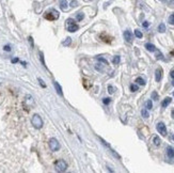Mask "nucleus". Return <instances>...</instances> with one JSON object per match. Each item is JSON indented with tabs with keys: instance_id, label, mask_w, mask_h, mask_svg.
Masks as SVG:
<instances>
[{
	"instance_id": "obj_1",
	"label": "nucleus",
	"mask_w": 174,
	"mask_h": 173,
	"mask_svg": "<svg viewBox=\"0 0 174 173\" xmlns=\"http://www.w3.org/2000/svg\"><path fill=\"white\" fill-rule=\"evenodd\" d=\"M31 124L33 125L34 128L40 129V128H42V126H43V120H42V118H41L39 114H34V116L32 117V119H31Z\"/></svg>"
},
{
	"instance_id": "obj_2",
	"label": "nucleus",
	"mask_w": 174,
	"mask_h": 173,
	"mask_svg": "<svg viewBox=\"0 0 174 173\" xmlns=\"http://www.w3.org/2000/svg\"><path fill=\"white\" fill-rule=\"evenodd\" d=\"M55 169L58 172H64L67 169V164L63 159H59V160H57L55 162Z\"/></svg>"
},
{
	"instance_id": "obj_3",
	"label": "nucleus",
	"mask_w": 174,
	"mask_h": 173,
	"mask_svg": "<svg viewBox=\"0 0 174 173\" xmlns=\"http://www.w3.org/2000/svg\"><path fill=\"white\" fill-rule=\"evenodd\" d=\"M44 17H45L46 19H48V20H55V19L59 18V12L56 11V10H54V9H51V10H49L48 12L45 13Z\"/></svg>"
},
{
	"instance_id": "obj_4",
	"label": "nucleus",
	"mask_w": 174,
	"mask_h": 173,
	"mask_svg": "<svg viewBox=\"0 0 174 173\" xmlns=\"http://www.w3.org/2000/svg\"><path fill=\"white\" fill-rule=\"evenodd\" d=\"M48 145H49V149H50L52 152H57V151L60 150V143H59V141H58L56 138H50V139H49Z\"/></svg>"
},
{
	"instance_id": "obj_5",
	"label": "nucleus",
	"mask_w": 174,
	"mask_h": 173,
	"mask_svg": "<svg viewBox=\"0 0 174 173\" xmlns=\"http://www.w3.org/2000/svg\"><path fill=\"white\" fill-rule=\"evenodd\" d=\"M66 25H67V31H70V32H76L79 29V26L75 24V20L73 18H68L66 20Z\"/></svg>"
},
{
	"instance_id": "obj_6",
	"label": "nucleus",
	"mask_w": 174,
	"mask_h": 173,
	"mask_svg": "<svg viewBox=\"0 0 174 173\" xmlns=\"http://www.w3.org/2000/svg\"><path fill=\"white\" fill-rule=\"evenodd\" d=\"M156 128H157V132L159 133L160 135H162L164 137H165V136H167V127H166L165 123H162V122H159V123L157 124Z\"/></svg>"
},
{
	"instance_id": "obj_7",
	"label": "nucleus",
	"mask_w": 174,
	"mask_h": 173,
	"mask_svg": "<svg viewBox=\"0 0 174 173\" xmlns=\"http://www.w3.org/2000/svg\"><path fill=\"white\" fill-rule=\"evenodd\" d=\"M24 104L28 107V108H31L34 106V99L31 95H26L25 97V101H24Z\"/></svg>"
},
{
	"instance_id": "obj_8",
	"label": "nucleus",
	"mask_w": 174,
	"mask_h": 173,
	"mask_svg": "<svg viewBox=\"0 0 174 173\" xmlns=\"http://www.w3.org/2000/svg\"><path fill=\"white\" fill-rule=\"evenodd\" d=\"M124 39H125L126 42L129 43V44L133 43L134 35H133V33H131V31H130V30H126V31H124Z\"/></svg>"
},
{
	"instance_id": "obj_9",
	"label": "nucleus",
	"mask_w": 174,
	"mask_h": 173,
	"mask_svg": "<svg viewBox=\"0 0 174 173\" xmlns=\"http://www.w3.org/2000/svg\"><path fill=\"white\" fill-rule=\"evenodd\" d=\"M161 77H162V70L161 69H157L155 72V79L157 82H159L161 80Z\"/></svg>"
},
{
	"instance_id": "obj_10",
	"label": "nucleus",
	"mask_w": 174,
	"mask_h": 173,
	"mask_svg": "<svg viewBox=\"0 0 174 173\" xmlns=\"http://www.w3.org/2000/svg\"><path fill=\"white\" fill-rule=\"evenodd\" d=\"M54 87H55V89H56V91L58 92V94L59 95H63V92H62V88H61V86L59 85V82H57V81H54Z\"/></svg>"
},
{
	"instance_id": "obj_11",
	"label": "nucleus",
	"mask_w": 174,
	"mask_h": 173,
	"mask_svg": "<svg viewBox=\"0 0 174 173\" xmlns=\"http://www.w3.org/2000/svg\"><path fill=\"white\" fill-rule=\"evenodd\" d=\"M171 102H172V98L171 97H166L164 101H162V103H161V107L162 108H166V107H168L170 104H171Z\"/></svg>"
},
{
	"instance_id": "obj_12",
	"label": "nucleus",
	"mask_w": 174,
	"mask_h": 173,
	"mask_svg": "<svg viewBox=\"0 0 174 173\" xmlns=\"http://www.w3.org/2000/svg\"><path fill=\"white\" fill-rule=\"evenodd\" d=\"M145 48H146L149 51H151V53L156 51V47H155V45L152 44V43H146V44H145Z\"/></svg>"
},
{
	"instance_id": "obj_13",
	"label": "nucleus",
	"mask_w": 174,
	"mask_h": 173,
	"mask_svg": "<svg viewBox=\"0 0 174 173\" xmlns=\"http://www.w3.org/2000/svg\"><path fill=\"white\" fill-rule=\"evenodd\" d=\"M167 155H168V157H170V158H173L174 157V149L171 148V146H168L167 148Z\"/></svg>"
},
{
	"instance_id": "obj_14",
	"label": "nucleus",
	"mask_w": 174,
	"mask_h": 173,
	"mask_svg": "<svg viewBox=\"0 0 174 173\" xmlns=\"http://www.w3.org/2000/svg\"><path fill=\"white\" fill-rule=\"evenodd\" d=\"M153 142H154V144H155L156 146H159V145H160V142H161V141H160L159 137H158V136H155V137L153 138Z\"/></svg>"
},
{
	"instance_id": "obj_15",
	"label": "nucleus",
	"mask_w": 174,
	"mask_h": 173,
	"mask_svg": "<svg viewBox=\"0 0 174 173\" xmlns=\"http://www.w3.org/2000/svg\"><path fill=\"white\" fill-rule=\"evenodd\" d=\"M60 8L63 10V11H65L67 9V2H66V0H62V1L60 2Z\"/></svg>"
},
{
	"instance_id": "obj_16",
	"label": "nucleus",
	"mask_w": 174,
	"mask_h": 173,
	"mask_svg": "<svg viewBox=\"0 0 174 173\" xmlns=\"http://www.w3.org/2000/svg\"><path fill=\"white\" fill-rule=\"evenodd\" d=\"M136 82H137L138 85H140V86H144V85H145V80H144L142 77H138L137 79H136Z\"/></svg>"
},
{
	"instance_id": "obj_17",
	"label": "nucleus",
	"mask_w": 174,
	"mask_h": 173,
	"mask_svg": "<svg viewBox=\"0 0 174 173\" xmlns=\"http://www.w3.org/2000/svg\"><path fill=\"white\" fill-rule=\"evenodd\" d=\"M158 31H159L160 33H164L166 31V25L165 24H160L159 26H158Z\"/></svg>"
},
{
	"instance_id": "obj_18",
	"label": "nucleus",
	"mask_w": 174,
	"mask_h": 173,
	"mask_svg": "<svg viewBox=\"0 0 174 173\" xmlns=\"http://www.w3.org/2000/svg\"><path fill=\"white\" fill-rule=\"evenodd\" d=\"M141 114H142V117L143 118H145V119H147L149 117H150V114H149V111L146 109H142L141 110Z\"/></svg>"
},
{
	"instance_id": "obj_19",
	"label": "nucleus",
	"mask_w": 174,
	"mask_h": 173,
	"mask_svg": "<svg viewBox=\"0 0 174 173\" xmlns=\"http://www.w3.org/2000/svg\"><path fill=\"white\" fill-rule=\"evenodd\" d=\"M135 35H136L138 39H142V36H143L142 32H141L140 30H138V29H136V30H135Z\"/></svg>"
},
{
	"instance_id": "obj_20",
	"label": "nucleus",
	"mask_w": 174,
	"mask_h": 173,
	"mask_svg": "<svg viewBox=\"0 0 174 173\" xmlns=\"http://www.w3.org/2000/svg\"><path fill=\"white\" fill-rule=\"evenodd\" d=\"M120 61H121V58H120V56H115V57L113 58V60H112L113 64H115V65H118V64L120 63Z\"/></svg>"
},
{
	"instance_id": "obj_21",
	"label": "nucleus",
	"mask_w": 174,
	"mask_h": 173,
	"mask_svg": "<svg viewBox=\"0 0 174 173\" xmlns=\"http://www.w3.org/2000/svg\"><path fill=\"white\" fill-rule=\"evenodd\" d=\"M83 17H85V15H83V13H78V14L76 15V19H77L78 22H80V20H82V19H83Z\"/></svg>"
},
{
	"instance_id": "obj_22",
	"label": "nucleus",
	"mask_w": 174,
	"mask_h": 173,
	"mask_svg": "<svg viewBox=\"0 0 174 173\" xmlns=\"http://www.w3.org/2000/svg\"><path fill=\"white\" fill-rule=\"evenodd\" d=\"M101 38L104 39V42H106V43H110V42H111V38H110V36H106L105 34H102Z\"/></svg>"
},
{
	"instance_id": "obj_23",
	"label": "nucleus",
	"mask_w": 174,
	"mask_h": 173,
	"mask_svg": "<svg viewBox=\"0 0 174 173\" xmlns=\"http://www.w3.org/2000/svg\"><path fill=\"white\" fill-rule=\"evenodd\" d=\"M71 42H72V39H71V38H67V39H66L64 42L62 43V45H64V46H70Z\"/></svg>"
},
{
	"instance_id": "obj_24",
	"label": "nucleus",
	"mask_w": 174,
	"mask_h": 173,
	"mask_svg": "<svg viewBox=\"0 0 174 173\" xmlns=\"http://www.w3.org/2000/svg\"><path fill=\"white\" fill-rule=\"evenodd\" d=\"M138 89H139V88H138V86H137V85H134V83H133V85H130V91H131V92H137V91H138Z\"/></svg>"
},
{
	"instance_id": "obj_25",
	"label": "nucleus",
	"mask_w": 174,
	"mask_h": 173,
	"mask_svg": "<svg viewBox=\"0 0 174 173\" xmlns=\"http://www.w3.org/2000/svg\"><path fill=\"white\" fill-rule=\"evenodd\" d=\"M169 24H170V25H174V13L170 15V17H169Z\"/></svg>"
},
{
	"instance_id": "obj_26",
	"label": "nucleus",
	"mask_w": 174,
	"mask_h": 173,
	"mask_svg": "<svg viewBox=\"0 0 174 173\" xmlns=\"http://www.w3.org/2000/svg\"><path fill=\"white\" fill-rule=\"evenodd\" d=\"M146 108H147L149 110L153 108V103H152V101H151V99H149V101L146 102Z\"/></svg>"
},
{
	"instance_id": "obj_27",
	"label": "nucleus",
	"mask_w": 174,
	"mask_h": 173,
	"mask_svg": "<svg viewBox=\"0 0 174 173\" xmlns=\"http://www.w3.org/2000/svg\"><path fill=\"white\" fill-rule=\"evenodd\" d=\"M110 102H111V98H109V97H105V98L103 99V103H104L105 105H109Z\"/></svg>"
},
{
	"instance_id": "obj_28",
	"label": "nucleus",
	"mask_w": 174,
	"mask_h": 173,
	"mask_svg": "<svg viewBox=\"0 0 174 173\" xmlns=\"http://www.w3.org/2000/svg\"><path fill=\"white\" fill-rule=\"evenodd\" d=\"M156 59H158V60H164V55L161 54V53H159V51H158L157 53V56H156Z\"/></svg>"
},
{
	"instance_id": "obj_29",
	"label": "nucleus",
	"mask_w": 174,
	"mask_h": 173,
	"mask_svg": "<svg viewBox=\"0 0 174 173\" xmlns=\"http://www.w3.org/2000/svg\"><path fill=\"white\" fill-rule=\"evenodd\" d=\"M108 92H109L110 94H113V93H114V88H113L112 86H108Z\"/></svg>"
},
{
	"instance_id": "obj_30",
	"label": "nucleus",
	"mask_w": 174,
	"mask_h": 173,
	"mask_svg": "<svg viewBox=\"0 0 174 173\" xmlns=\"http://www.w3.org/2000/svg\"><path fill=\"white\" fill-rule=\"evenodd\" d=\"M152 98H153V99H155V101H157V99H158V94H157V92H155V91H154V92L152 93Z\"/></svg>"
},
{
	"instance_id": "obj_31",
	"label": "nucleus",
	"mask_w": 174,
	"mask_h": 173,
	"mask_svg": "<svg viewBox=\"0 0 174 173\" xmlns=\"http://www.w3.org/2000/svg\"><path fill=\"white\" fill-rule=\"evenodd\" d=\"M78 6V2L76 1V0H72V1H71V7L72 8H76Z\"/></svg>"
},
{
	"instance_id": "obj_32",
	"label": "nucleus",
	"mask_w": 174,
	"mask_h": 173,
	"mask_svg": "<svg viewBox=\"0 0 174 173\" xmlns=\"http://www.w3.org/2000/svg\"><path fill=\"white\" fill-rule=\"evenodd\" d=\"M97 60H98L99 62H103V63H105V64H108V61H107L106 59H104V58H99V57H97Z\"/></svg>"
},
{
	"instance_id": "obj_33",
	"label": "nucleus",
	"mask_w": 174,
	"mask_h": 173,
	"mask_svg": "<svg viewBox=\"0 0 174 173\" xmlns=\"http://www.w3.org/2000/svg\"><path fill=\"white\" fill-rule=\"evenodd\" d=\"M95 69H96L97 71H101V72L104 71V69L102 67V64H96V65H95Z\"/></svg>"
},
{
	"instance_id": "obj_34",
	"label": "nucleus",
	"mask_w": 174,
	"mask_h": 173,
	"mask_svg": "<svg viewBox=\"0 0 174 173\" xmlns=\"http://www.w3.org/2000/svg\"><path fill=\"white\" fill-rule=\"evenodd\" d=\"M4 50L11 51V46H10V45H6V46H4Z\"/></svg>"
},
{
	"instance_id": "obj_35",
	"label": "nucleus",
	"mask_w": 174,
	"mask_h": 173,
	"mask_svg": "<svg viewBox=\"0 0 174 173\" xmlns=\"http://www.w3.org/2000/svg\"><path fill=\"white\" fill-rule=\"evenodd\" d=\"M40 56H41L40 58H41V61H42V63H43V65H44V66H46V65H45V62H44V58H43V54L41 53V54H40Z\"/></svg>"
},
{
	"instance_id": "obj_36",
	"label": "nucleus",
	"mask_w": 174,
	"mask_h": 173,
	"mask_svg": "<svg viewBox=\"0 0 174 173\" xmlns=\"http://www.w3.org/2000/svg\"><path fill=\"white\" fill-rule=\"evenodd\" d=\"M142 26H143L144 28H147V27L150 26V24H149V22H144L143 24H142Z\"/></svg>"
},
{
	"instance_id": "obj_37",
	"label": "nucleus",
	"mask_w": 174,
	"mask_h": 173,
	"mask_svg": "<svg viewBox=\"0 0 174 173\" xmlns=\"http://www.w3.org/2000/svg\"><path fill=\"white\" fill-rule=\"evenodd\" d=\"M39 81L41 82V85H42V87H43V88H45V87H46V85H45V83L43 82V80L41 79V78H39Z\"/></svg>"
},
{
	"instance_id": "obj_38",
	"label": "nucleus",
	"mask_w": 174,
	"mask_h": 173,
	"mask_svg": "<svg viewBox=\"0 0 174 173\" xmlns=\"http://www.w3.org/2000/svg\"><path fill=\"white\" fill-rule=\"evenodd\" d=\"M170 76H171L172 78H174V70H172V71L170 72Z\"/></svg>"
},
{
	"instance_id": "obj_39",
	"label": "nucleus",
	"mask_w": 174,
	"mask_h": 173,
	"mask_svg": "<svg viewBox=\"0 0 174 173\" xmlns=\"http://www.w3.org/2000/svg\"><path fill=\"white\" fill-rule=\"evenodd\" d=\"M29 41H30V43H31V45H32V46H33V40H32V38H31V36H30V38H29Z\"/></svg>"
},
{
	"instance_id": "obj_40",
	"label": "nucleus",
	"mask_w": 174,
	"mask_h": 173,
	"mask_svg": "<svg viewBox=\"0 0 174 173\" xmlns=\"http://www.w3.org/2000/svg\"><path fill=\"white\" fill-rule=\"evenodd\" d=\"M17 61H18V59H13V60H12L13 63H15V62H17Z\"/></svg>"
},
{
	"instance_id": "obj_41",
	"label": "nucleus",
	"mask_w": 174,
	"mask_h": 173,
	"mask_svg": "<svg viewBox=\"0 0 174 173\" xmlns=\"http://www.w3.org/2000/svg\"><path fill=\"white\" fill-rule=\"evenodd\" d=\"M171 114H172V118H173V119H174V109H173V110H172V112H171Z\"/></svg>"
},
{
	"instance_id": "obj_42",
	"label": "nucleus",
	"mask_w": 174,
	"mask_h": 173,
	"mask_svg": "<svg viewBox=\"0 0 174 173\" xmlns=\"http://www.w3.org/2000/svg\"><path fill=\"white\" fill-rule=\"evenodd\" d=\"M172 86L174 87V78H173V80H172Z\"/></svg>"
},
{
	"instance_id": "obj_43",
	"label": "nucleus",
	"mask_w": 174,
	"mask_h": 173,
	"mask_svg": "<svg viewBox=\"0 0 174 173\" xmlns=\"http://www.w3.org/2000/svg\"><path fill=\"white\" fill-rule=\"evenodd\" d=\"M171 55H174V51H172V53H171Z\"/></svg>"
},
{
	"instance_id": "obj_44",
	"label": "nucleus",
	"mask_w": 174,
	"mask_h": 173,
	"mask_svg": "<svg viewBox=\"0 0 174 173\" xmlns=\"http://www.w3.org/2000/svg\"><path fill=\"white\" fill-rule=\"evenodd\" d=\"M172 139H173V140H174V135H173V136H172Z\"/></svg>"
},
{
	"instance_id": "obj_45",
	"label": "nucleus",
	"mask_w": 174,
	"mask_h": 173,
	"mask_svg": "<svg viewBox=\"0 0 174 173\" xmlns=\"http://www.w3.org/2000/svg\"><path fill=\"white\" fill-rule=\"evenodd\" d=\"M173 96H174V92H173Z\"/></svg>"
}]
</instances>
